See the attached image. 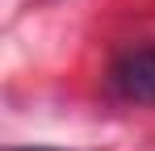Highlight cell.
I'll list each match as a JSON object with an SVG mask.
<instances>
[{
	"label": "cell",
	"mask_w": 155,
	"mask_h": 151,
	"mask_svg": "<svg viewBox=\"0 0 155 151\" xmlns=\"http://www.w3.org/2000/svg\"><path fill=\"white\" fill-rule=\"evenodd\" d=\"M109 84L122 101L155 105V46H138V50L117 55V63L109 72Z\"/></svg>",
	"instance_id": "6da1fadb"
},
{
	"label": "cell",
	"mask_w": 155,
	"mask_h": 151,
	"mask_svg": "<svg viewBox=\"0 0 155 151\" xmlns=\"http://www.w3.org/2000/svg\"><path fill=\"white\" fill-rule=\"evenodd\" d=\"M8 151H63V147H8Z\"/></svg>",
	"instance_id": "7a4b0ae2"
}]
</instances>
